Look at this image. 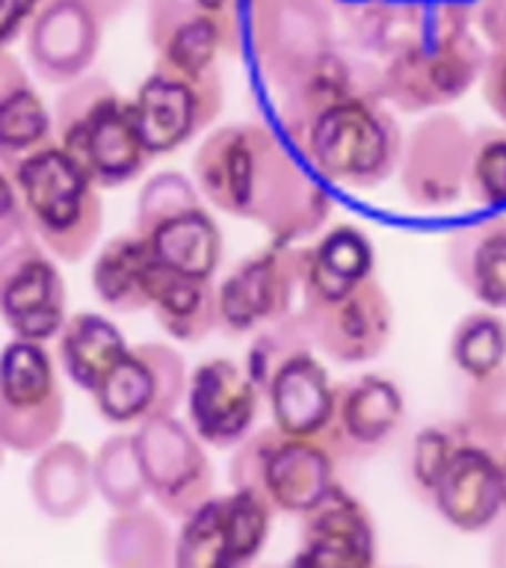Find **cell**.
I'll return each mask as SVG.
<instances>
[{"instance_id":"obj_1","label":"cell","mask_w":506,"mask_h":568,"mask_svg":"<svg viewBox=\"0 0 506 568\" xmlns=\"http://www.w3.org/2000/svg\"><path fill=\"white\" fill-rule=\"evenodd\" d=\"M193 184L216 211L255 222L282 246L314 237L332 216L323 181L261 122L208 133L193 154Z\"/></svg>"},{"instance_id":"obj_2","label":"cell","mask_w":506,"mask_h":568,"mask_svg":"<svg viewBox=\"0 0 506 568\" xmlns=\"http://www.w3.org/2000/svg\"><path fill=\"white\" fill-rule=\"evenodd\" d=\"M53 142L95 181L113 190L136 181L151 154L133 122L131 98L101 74H83L53 101Z\"/></svg>"},{"instance_id":"obj_3","label":"cell","mask_w":506,"mask_h":568,"mask_svg":"<svg viewBox=\"0 0 506 568\" xmlns=\"http://www.w3.org/2000/svg\"><path fill=\"white\" fill-rule=\"evenodd\" d=\"M7 172L24 204L30 234L62 264L87 261L104 231L101 186L57 142Z\"/></svg>"},{"instance_id":"obj_4","label":"cell","mask_w":506,"mask_h":568,"mask_svg":"<svg viewBox=\"0 0 506 568\" xmlns=\"http://www.w3.org/2000/svg\"><path fill=\"white\" fill-rule=\"evenodd\" d=\"M302 163L326 184L373 190L399 166L403 133L380 98H346L328 106L293 142Z\"/></svg>"},{"instance_id":"obj_5","label":"cell","mask_w":506,"mask_h":568,"mask_svg":"<svg viewBox=\"0 0 506 568\" xmlns=\"http://www.w3.org/2000/svg\"><path fill=\"white\" fill-rule=\"evenodd\" d=\"M243 36L275 95L335 51V0H243Z\"/></svg>"},{"instance_id":"obj_6","label":"cell","mask_w":506,"mask_h":568,"mask_svg":"<svg viewBox=\"0 0 506 568\" xmlns=\"http://www.w3.org/2000/svg\"><path fill=\"white\" fill-rule=\"evenodd\" d=\"M231 483L261 495L273 509L305 515L335 488V453L317 438L266 426L240 442Z\"/></svg>"},{"instance_id":"obj_7","label":"cell","mask_w":506,"mask_h":568,"mask_svg":"<svg viewBox=\"0 0 506 568\" xmlns=\"http://www.w3.org/2000/svg\"><path fill=\"white\" fill-rule=\"evenodd\" d=\"M65 424V394L44 344L7 341L0 346V444L36 456L57 442Z\"/></svg>"},{"instance_id":"obj_8","label":"cell","mask_w":506,"mask_h":568,"mask_svg":"<svg viewBox=\"0 0 506 568\" xmlns=\"http://www.w3.org/2000/svg\"><path fill=\"white\" fill-rule=\"evenodd\" d=\"M225 83L216 69H175L154 62L131 98L133 122L151 158L172 154L220 119Z\"/></svg>"},{"instance_id":"obj_9","label":"cell","mask_w":506,"mask_h":568,"mask_svg":"<svg viewBox=\"0 0 506 568\" xmlns=\"http://www.w3.org/2000/svg\"><path fill=\"white\" fill-rule=\"evenodd\" d=\"M270 521L273 506L249 488L211 497L184 518L172 568H246L264 548Z\"/></svg>"},{"instance_id":"obj_10","label":"cell","mask_w":506,"mask_h":568,"mask_svg":"<svg viewBox=\"0 0 506 568\" xmlns=\"http://www.w3.org/2000/svg\"><path fill=\"white\" fill-rule=\"evenodd\" d=\"M186 376L184 355L175 346L158 341L133 344L98 382L92 403L107 424L140 426L184 406Z\"/></svg>"},{"instance_id":"obj_11","label":"cell","mask_w":506,"mask_h":568,"mask_svg":"<svg viewBox=\"0 0 506 568\" xmlns=\"http://www.w3.org/2000/svg\"><path fill=\"white\" fill-rule=\"evenodd\" d=\"M486 51L474 33L447 42H426L382 65V101L399 113H438L479 83Z\"/></svg>"},{"instance_id":"obj_12","label":"cell","mask_w":506,"mask_h":568,"mask_svg":"<svg viewBox=\"0 0 506 568\" xmlns=\"http://www.w3.org/2000/svg\"><path fill=\"white\" fill-rule=\"evenodd\" d=\"M145 36L158 62L216 69L243 44V0H145Z\"/></svg>"},{"instance_id":"obj_13","label":"cell","mask_w":506,"mask_h":568,"mask_svg":"<svg viewBox=\"0 0 506 568\" xmlns=\"http://www.w3.org/2000/svg\"><path fill=\"white\" fill-rule=\"evenodd\" d=\"M302 293V248L270 243L231 266L216 284L220 328L225 335H255L293 314Z\"/></svg>"},{"instance_id":"obj_14","label":"cell","mask_w":506,"mask_h":568,"mask_svg":"<svg viewBox=\"0 0 506 568\" xmlns=\"http://www.w3.org/2000/svg\"><path fill=\"white\" fill-rule=\"evenodd\" d=\"M133 450L149 495L169 515L186 518L213 497V468L204 444L175 415L151 417L136 426Z\"/></svg>"},{"instance_id":"obj_15","label":"cell","mask_w":506,"mask_h":568,"mask_svg":"<svg viewBox=\"0 0 506 568\" xmlns=\"http://www.w3.org/2000/svg\"><path fill=\"white\" fill-rule=\"evenodd\" d=\"M69 317L57 257L30 234L0 255V320L18 341L48 344Z\"/></svg>"},{"instance_id":"obj_16","label":"cell","mask_w":506,"mask_h":568,"mask_svg":"<svg viewBox=\"0 0 506 568\" xmlns=\"http://www.w3.org/2000/svg\"><path fill=\"white\" fill-rule=\"evenodd\" d=\"M470 131L453 113H429L412 128L399 154V190L417 211H444L468 190Z\"/></svg>"},{"instance_id":"obj_17","label":"cell","mask_w":506,"mask_h":568,"mask_svg":"<svg viewBox=\"0 0 506 568\" xmlns=\"http://www.w3.org/2000/svg\"><path fill=\"white\" fill-rule=\"evenodd\" d=\"M300 314L311 346L337 364L373 362L394 337V305L376 278L337 300H305Z\"/></svg>"},{"instance_id":"obj_18","label":"cell","mask_w":506,"mask_h":568,"mask_svg":"<svg viewBox=\"0 0 506 568\" xmlns=\"http://www.w3.org/2000/svg\"><path fill=\"white\" fill-rule=\"evenodd\" d=\"M261 390L243 364L229 355L204 358L186 376V426L211 447H237L252 435L261 408Z\"/></svg>"},{"instance_id":"obj_19","label":"cell","mask_w":506,"mask_h":568,"mask_svg":"<svg viewBox=\"0 0 506 568\" xmlns=\"http://www.w3.org/2000/svg\"><path fill=\"white\" fill-rule=\"evenodd\" d=\"M101 39L104 24L83 0H48L27 24V62L44 83L65 87L95 65Z\"/></svg>"},{"instance_id":"obj_20","label":"cell","mask_w":506,"mask_h":568,"mask_svg":"<svg viewBox=\"0 0 506 568\" xmlns=\"http://www.w3.org/2000/svg\"><path fill=\"white\" fill-rule=\"evenodd\" d=\"M433 504L444 521L462 532H479L504 513V470L500 456L483 442H465L442 470L433 488Z\"/></svg>"},{"instance_id":"obj_21","label":"cell","mask_w":506,"mask_h":568,"mask_svg":"<svg viewBox=\"0 0 506 568\" xmlns=\"http://www.w3.org/2000/svg\"><path fill=\"white\" fill-rule=\"evenodd\" d=\"M376 539L371 515L350 491L332 488L305 513L302 550L291 568H373Z\"/></svg>"},{"instance_id":"obj_22","label":"cell","mask_w":506,"mask_h":568,"mask_svg":"<svg viewBox=\"0 0 506 568\" xmlns=\"http://www.w3.org/2000/svg\"><path fill=\"white\" fill-rule=\"evenodd\" d=\"M406 417V397L394 379L364 373L335 385V415L323 438L332 453L376 450L397 433Z\"/></svg>"},{"instance_id":"obj_23","label":"cell","mask_w":506,"mask_h":568,"mask_svg":"<svg viewBox=\"0 0 506 568\" xmlns=\"http://www.w3.org/2000/svg\"><path fill=\"white\" fill-rule=\"evenodd\" d=\"M273 426L284 435L323 442L335 415V385L317 355L305 349L279 367L264 388Z\"/></svg>"},{"instance_id":"obj_24","label":"cell","mask_w":506,"mask_h":568,"mask_svg":"<svg viewBox=\"0 0 506 568\" xmlns=\"http://www.w3.org/2000/svg\"><path fill=\"white\" fill-rule=\"evenodd\" d=\"M166 270L151 252L149 240L140 234H115L95 252L89 282L104 308L115 314L151 311Z\"/></svg>"},{"instance_id":"obj_25","label":"cell","mask_w":506,"mask_h":568,"mask_svg":"<svg viewBox=\"0 0 506 568\" xmlns=\"http://www.w3.org/2000/svg\"><path fill=\"white\" fill-rule=\"evenodd\" d=\"M344 30L346 48L385 65L429 42V16L424 0H364L344 7Z\"/></svg>"},{"instance_id":"obj_26","label":"cell","mask_w":506,"mask_h":568,"mask_svg":"<svg viewBox=\"0 0 506 568\" xmlns=\"http://www.w3.org/2000/svg\"><path fill=\"white\" fill-rule=\"evenodd\" d=\"M371 237L358 225H335L302 248V302L337 300L373 278Z\"/></svg>"},{"instance_id":"obj_27","label":"cell","mask_w":506,"mask_h":568,"mask_svg":"<svg viewBox=\"0 0 506 568\" xmlns=\"http://www.w3.org/2000/svg\"><path fill=\"white\" fill-rule=\"evenodd\" d=\"M447 266L465 293L488 311H506V220L470 222L447 237Z\"/></svg>"},{"instance_id":"obj_28","label":"cell","mask_w":506,"mask_h":568,"mask_svg":"<svg viewBox=\"0 0 506 568\" xmlns=\"http://www.w3.org/2000/svg\"><path fill=\"white\" fill-rule=\"evenodd\" d=\"M53 142V115L16 53L0 51V166Z\"/></svg>"},{"instance_id":"obj_29","label":"cell","mask_w":506,"mask_h":568,"mask_svg":"<svg viewBox=\"0 0 506 568\" xmlns=\"http://www.w3.org/2000/svg\"><path fill=\"white\" fill-rule=\"evenodd\" d=\"M151 252L160 266L172 275L186 278H208L220 273L225 240H222L220 222L204 204L186 207L172 220L160 222L158 229L145 234Z\"/></svg>"},{"instance_id":"obj_30","label":"cell","mask_w":506,"mask_h":568,"mask_svg":"<svg viewBox=\"0 0 506 568\" xmlns=\"http://www.w3.org/2000/svg\"><path fill=\"white\" fill-rule=\"evenodd\" d=\"M128 346L122 328L107 314L71 311L57 335V362L71 385L92 394L110 367L128 353Z\"/></svg>"},{"instance_id":"obj_31","label":"cell","mask_w":506,"mask_h":568,"mask_svg":"<svg viewBox=\"0 0 506 568\" xmlns=\"http://www.w3.org/2000/svg\"><path fill=\"white\" fill-rule=\"evenodd\" d=\"M92 488V456L78 442H53L36 453L30 495L48 518H74L89 504Z\"/></svg>"},{"instance_id":"obj_32","label":"cell","mask_w":506,"mask_h":568,"mask_svg":"<svg viewBox=\"0 0 506 568\" xmlns=\"http://www.w3.org/2000/svg\"><path fill=\"white\" fill-rule=\"evenodd\" d=\"M151 311L158 326L178 344H199L220 328L216 284L208 278L166 273Z\"/></svg>"},{"instance_id":"obj_33","label":"cell","mask_w":506,"mask_h":568,"mask_svg":"<svg viewBox=\"0 0 506 568\" xmlns=\"http://www.w3.org/2000/svg\"><path fill=\"white\" fill-rule=\"evenodd\" d=\"M166 524L149 509H124L104 532V557L110 568H172Z\"/></svg>"},{"instance_id":"obj_34","label":"cell","mask_w":506,"mask_h":568,"mask_svg":"<svg viewBox=\"0 0 506 568\" xmlns=\"http://www.w3.org/2000/svg\"><path fill=\"white\" fill-rule=\"evenodd\" d=\"M451 362L470 382L506 367V320L488 308L465 314L453 326Z\"/></svg>"},{"instance_id":"obj_35","label":"cell","mask_w":506,"mask_h":568,"mask_svg":"<svg viewBox=\"0 0 506 568\" xmlns=\"http://www.w3.org/2000/svg\"><path fill=\"white\" fill-rule=\"evenodd\" d=\"M92 483H95L98 495L104 497L115 513L136 509L142 504V495H149V488L142 479L131 435H110L98 447L95 459H92Z\"/></svg>"},{"instance_id":"obj_36","label":"cell","mask_w":506,"mask_h":568,"mask_svg":"<svg viewBox=\"0 0 506 568\" xmlns=\"http://www.w3.org/2000/svg\"><path fill=\"white\" fill-rule=\"evenodd\" d=\"M305 349H311V335L300 311H293V314H287V317L273 323V326H264L261 332H255L252 344H249L243 371L249 373V379L255 382L261 397H264L270 376L287 358H293L296 353H305Z\"/></svg>"},{"instance_id":"obj_37","label":"cell","mask_w":506,"mask_h":568,"mask_svg":"<svg viewBox=\"0 0 506 568\" xmlns=\"http://www.w3.org/2000/svg\"><path fill=\"white\" fill-rule=\"evenodd\" d=\"M202 204V193L195 190L193 178H186L184 172H158L142 184L140 195H136V211H133V234L145 237L149 231H154L160 222L172 220L186 207Z\"/></svg>"},{"instance_id":"obj_38","label":"cell","mask_w":506,"mask_h":568,"mask_svg":"<svg viewBox=\"0 0 506 568\" xmlns=\"http://www.w3.org/2000/svg\"><path fill=\"white\" fill-rule=\"evenodd\" d=\"M468 190L479 204L506 211V128L470 133Z\"/></svg>"},{"instance_id":"obj_39","label":"cell","mask_w":506,"mask_h":568,"mask_svg":"<svg viewBox=\"0 0 506 568\" xmlns=\"http://www.w3.org/2000/svg\"><path fill=\"white\" fill-rule=\"evenodd\" d=\"M465 429L483 444L506 442V367L470 382L465 394Z\"/></svg>"},{"instance_id":"obj_40","label":"cell","mask_w":506,"mask_h":568,"mask_svg":"<svg viewBox=\"0 0 506 568\" xmlns=\"http://www.w3.org/2000/svg\"><path fill=\"white\" fill-rule=\"evenodd\" d=\"M468 429H451V426H424L412 442V479L424 495H433L435 483L442 477V470L447 468V462L456 453Z\"/></svg>"},{"instance_id":"obj_41","label":"cell","mask_w":506,"mask_h":568,"mask_svg":"<svg viewBox=\"0 0 506 568\" xmlns=\"http://www.w3.org/2000/svg\"><path fill=\"white\" fill-rule=\"evenodd\" d=\"M24 237H30L24 204L18 199V190L9 172L0 166V255Z\"/></svg>"},{"instance_id":"obj_42","label":"cell","mask_w":506,"mask_h":568,"mask_svg":"<svg viewBox=\"0 0 506 568\" xmlns=\"http://www.w3.org/2000/svg\"><path fill=\"white\" fill-rule=\"evenodd\" d=\"M479 92H483V104L506 128V44H497L486 53V65L479 74Z\"/></svg>"},{"instance_id":"obj_43","label":"cell","mask_w":506,"mask_h":568,"mask_svg":"<svg viewBox=\"0 0 506 568\" xmlns=\"http://www.w3.org/2000/svg\"><path fill=\"white\" fill-rule=\"evenodd\" d=\"M36 9L39 0H0V51H7L9 42L24 33Z\"/></svg>"},{"instance_id":"obj_44","label":"cell","mask_w":506,"mask_h":568,"mask_svg":"<svg viewBox=\"0 0 506 568\" xmlns=\"http://www.w3.org/2000/svg\"><path fill=\"white\" fill-rule=\"evenodd\" d=\"M474 27L492 48L506 44V0H477Z\"/></svg>"},{"instance_id":"obj_45","label":"cell","mask_w":506,"mask_h":568,"mask_svg":"<svg viewBox=\"0 0 506 568\" xmlns=\"http://www.w3.org/2000/svg\"><path fill=\"white\" fill-rule=\"evenodd\" d=\"M92 12L98 16V21L101 24H113V21H119V18L128 12V9L133 7V0H83Z\"/></svg>"},{"instance_id":"obj_46","label":"cell","mask_w":506,"mask_h":568,"mask_svg":"<svg viewBox=\"0 0 506 568\" xmlns=\"http://www.w3.org/2000/svg\"><path fill=\"white\" fill-rule=\"evenodd\" d=\"M488 568H506V524H500V530L492 539L488 548Z\"/></svg>"},{"instance_id":"obj_47","label":"cell","mask_w":506,"mask_h":568,"mask_svg":"<svg viewBox=\"0 0 506 568\" xmlns=\"http://www.w3.org/2000/svg\"><path fill=\"white\" fill-rule=\"evenodd\" d=\"M500 470H504V509H506V453L500 456Z\"/></svg>"},{"instance_id":"obj_48","label":"cell","mask_w":506,"mask_h":568,"mask_svg":"<svg viewBox=\"0 0 506 568\" xmlns=\"http://www.w3.org/2000/svg\"><path fill=\"white\" fill-rule=\"evenodd\" d=\"M344 7H353V3H364V0H341Z\"/></svg>"},{"instance_id":"obj_49","label":"cell","mask_w":506,"mask_h":568,"mask_svg":"<svg viewBox=\"0 0 506 568\" xmlns=\"http://www.w3.org/2000/svg\"><path fill=\"white\" fill-rule=\"evenodd\" d=\"M3 450H7V447H3V444H0V465H3Z\"/></svg>"},{"instance_id":"obj_50","label":"cell","mask_w":506,"mask_h":568,"mask_svg":"<svg viewBox=\"0 0 506 568\" xmlns=\"http://www.w3.org/2000/svg\"><path fill=\"white\" fill-rule=\"evenodd\" d=\"M42 3H48V0H39V7H42Z\"/></svg>"}]
</instances>
